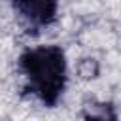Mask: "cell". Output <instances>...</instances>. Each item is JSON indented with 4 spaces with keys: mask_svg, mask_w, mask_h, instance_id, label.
<instances>
[{
    "mask_svg": "<svg viewBox=\"0 0 121 121\" xmlns=\"http://www.w3.org/2000/svg\"><path fill=\"white\" fill-rule=\"evenodd\" d=\"M19 70L30 95L47 108L57 106L68 81L66 55L60 45L49 43L25 49L19 57Z\"/></svg>",
    "mask_w": 121,
    "mask_h": 121,
    "instance_id": "cell-1",
    "label": "cell"
},
{
    "mask_svg": "<svg viewBox=\"0 0 121 121\" xmlns=\"http://www.w3.org/2000/svg\"><path fill=\"white\" fill-rule=\"evenodd\" d=\"M13 11L30 28H42L55 23L59 13L57 0H11Z\"/></svg>",
    "mask_w": 121,
    "mask_h": 121,
    "instance_id": "cell-2",
    "label": "cell"
},
{
    "mask_svg": "<svg viewBox=\"0 0 121 121\" xmlns=\"http://www.w3.org/2000/svg\"><path fill=\"white\" fill-rule=\"evenodd\" d=\"M83 121H119L117 110L106 100H87L81 108Z\"/></svg>",
    "mask_w": 121,
    "mask_h": 121,
    "instance_id": "cell-3",
    "label": "cell"
},
{
    "mask_svg": "<svg viewBox=\"0 0 121 121\" xmlns=\"http://www.w3.org/2000/svg\"><path fill=\"white\" fill-rule=\"evenodd\" d=\"M78 72L83 79H95L98 76V62L95 59H83L78 66Z\"/></svg>",
    "mask_w": 121,
    "mask_h": 121,
    "instance_id": "cell-4",
    "label": "cell"
}]
</instances>
